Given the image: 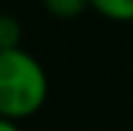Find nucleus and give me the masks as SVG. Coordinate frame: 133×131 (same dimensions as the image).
I'll return each mask as SVG.
<instances>
[{
	"mask_svg": "<svg viewBox=\"0 0 133 131\" xmlns=\"http://www.w3.org/2000/svg\"><path fill=\"white\" fill-rule=\"evenodd\" d=\"M49 98V77L26 49L0 51V118H31Z\"/></svg>",
	"mask_w": 133,
	"mask_h": 131,
	"instance_id": "f257e3e1",
	"label": "nucleus"
},
{
	"mask_svg": "<svg viewBox=\"0 0 133 131\" xmlns=\"http://www.w3.org/2000/svg\"><path fill=\"white\" fill-rule=\"evenodd\" d=\"M90 8L97 10V16L115 21V23L133 21V0H90Z\"/></svg>",
	"mask_w": 133,
	"mask_h": 131,
	"instance_id": "f03ea898",
	"label": "nucleus"
},
{
	"mask_svg": "<svg viewBox=\"0 0 133 131\" xmlns=\"http://www.w3.org/2000/svg\"><path fill=\"white\" fill-rule=\"evenodd\" d=\"M44 8L51 18L72 21V18H79L90 8V0H44Z\"/></svg>",
	"mask_w": 133,
	"mask_h": 131,
	"instance_id": "7ed1b4c3",
	"label": "nucleus"
},
{
	"mask_svg": "<svg viewBox=\"0 0 133 131\" xmlns=\"http://www.w3.org/2000/svg\"><path fill=\"white\" fill-rule=\"evenodd\" d=\"M21 49V23L10 13H0V51Z\"/></svg>",
	"mask_w": 133,
	"mask_h": 131,
	"instance_id": "20e7f679",
	"label": "nucleus"
},
{
	"mask_svg": "<svg viewBox=\"0 0 133 131\" xmlns=\"http://www.w3.org/2000/svg\"><path fill=\"white\" fill-rule=\"evenodd\" d=\"M0 131H21V126L10 118H0Z\"/></svg>",
	"mask_w": 133,
	"mask_h": 131,
	"instance_id": "39448f33",
	"label": "nucleus"
}]
</instances>
